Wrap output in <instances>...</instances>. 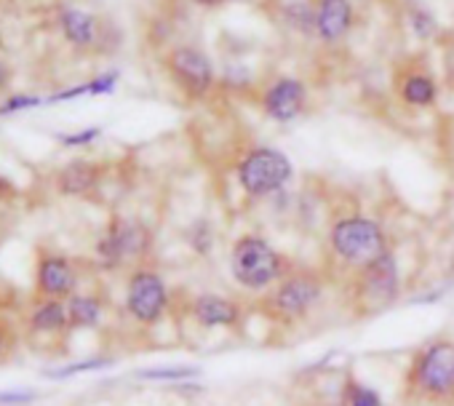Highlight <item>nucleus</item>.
Listing matches in <instances>:
<instances>
[{
	"label": "nucleus",
	"mask_w": 454,
	"mask_h": 406,
	"mask_svg": "<svg viewBox=\"0 0 454 406\" xmlns=\"http://www.w3.org/2000/svg\"><path fill=\"white\" fill-rule=\"evenodd\" d=\"M38 398L35 390H0V406H22Z\"/></svg>",
	"instance_id": "nucleus-27"
},
{
	"label": "nucleus",
	"mask_w": 454,
	"mask_h": 406,
	"mask_svg": "<svg viewBox=\"0 0 454 406\" xmlns=\"http://www.w3.org/2000/svg\"><path fill=\"white\" fill-rule=\"evenodd\" d=\"M329 249L337 262L350 268L353 273L390 252L385 228L364 215H345L334 220L329 228Z\"/></svg>",
	"instance_id": "nucleus-3"
},
{
	"label": "nucleus",
	"mask_w": 454,
	"mask_h": 406,
	"mask_svg": "<svg viewBox=\"0 0 454 406\" xmlns=\"http://www.w3.org/2000/svg\"><path fill=\"white\" fill-rule=\"evenodd\" d=\"M30 326L46 334H57L62 329L70 326V313H67V302L65 300H46L38 308H33L30 316Z\"/></svg>",
	"instance_id": "nucleus-17"
},
{
	"label": "nucleus",
	"mask_w": 454,
	"mask_h": 406,
	"mask_svg": "<svg viewBox=\"0 0 454 406\" xmlns=\"http://www.w3.org/2000/svg\"><path fill=\"white\" fill-rule=\"evenodd\" d=\"M35 281H38V292L46 300H70L75 294L78 276H75V268H73V262L67 257L46 254L38 262Z\"/></svg>",
	"instance_id": "nucleus-12"
},
{
	"label": "nucleus",
	"mask_w": 454,
	"mask_h": 406,
	"mask_svg": "<svg viewBox=\"0 0 454 406\" xmlns=\"http://www.w3.org/2000/svg\"><path fill=\"white\" fill-rule=\"evenodd\" d=\"M239 187L249 198H268L281 192L292 176L294 166L286 152L276 147H252L241 160H239Z\"/></svg>",
	"instance_id": "nucleus-6"
},
{
	"label": "nucleus",
	"mask_w": 454,
	"mask_h": 406,
	"mask_svg": "<svg viewBox=\"0 0 454 406\" xmlns=\"http://www.w3.org/2000/svg\"><path fill=\"white\" fill-rule=\"evenodd\" d=\"M70 326L75 329H94L105 316V302L97 294H73L67 300Z\"/></svg>",
	"instance_id": "nucleus-16"
},
{
	"label": "nucleus",
	"mask_w": 454,
	"mask_h": 406,
	"mask_svg": "<svg viewBox=\"0 0 454 406\" xmlns=\"http://www.w3.org/2000/svg\"><path fill=\"white\" fill-rule=\"evenodd\" d=\"M326 281L313 268H292L268 294L265 308L286 324L308 318L324 300Z\"/></svg>",
	"instance_id": "nucleus-5"
},
{
	"label": "nucleus",
	"mask_w": 454,
	"mask_h": 406,
	"mask_svg": "<svg viewBox=\"0 0 454 406\" xmlns=\"http://www.w3.org/2000/svg\"><path fill=\"white\" fill-rule=\"evenodd\" d=\"M153 249V233L137 220H113L105 236L97 241V257L105 270L142 262Z\"/></svg>",
	"instance_id": "nucleus-7"
},
{
	"label": "nucleus",
	"mask_w": 454,
	"mask_h": 406,
	"mask_svg": "<svg viewBox=\"0 0 454 406\" xmlns=\"http://www.w3.org/2000/svg\"><path fill=\"white\" fill-rule=\"evenodd\" d=\"M99 137H102V129L91 126V129H83V131H75V134H59L57 142L62 147H86V144H91Z\"/></svg>",
	"instance_id": "nucleus-24"
},
{
	"label": "nucleus",
	"mask_w": 454,
	"mask_h": 406,
	"mask_svg": "<svg viewBox=\"0 0 454 406\" xmlns=\"http://www.w3.org/2000/svg\"><path fill=\"white\" fill-rule=\"evenodd\" d=\"M198 374H200L198 366H155V369H139L134 377L145 382H182Z\"/></svg>",
	"instance_id": "nucleus-20"
},
{
	"label": "nucleus",
	"mask_w": 454,
	"mask_h": 406,
	"mask_svg": "<svg viewBox=\"0 0 454 406\" xmlns=\"http://www.w3.org/2000/svg\"><path fill=\"white\" fill-rule=\"evenodd\" d=\"M57 22H59L65 41L73 49H91V46H97V41L102 35L99 20L83 9H75V6H62L57 14Z\"/></svg>",
	"instance_id": "nucleus-13"
},
{
	"label": "nucleus",
	"mask_w": 454,
	"mask_h": 406,
	"mask_svg": "<svg viewBox=\"0 0 454 406\" xmlns=\"http://www.w3.org/2000/svg\"><path fill=\"white\" fill-rule=\"evenodd\" d=\"M0 49H4V35H0Z\"/></svg>",
	"instance_id": "nucleus-31"
},
{
	"label": "nucleus",
	"mask_w": 454,
	"mask_h": 406,
	"mask_svg": "<svg viewBox=\"0 0 454 406\" xmlns=\"http://www.w3.org/2000/svg\"><path fill=\"white\" fill-rule=\"evenodd\" d=\"M171 292L166 278L153 268L131 270L126 281V313L139 326H155L168 313Z\"/></svg>",
	"instance_id": "nucleus-8"
},
{
	"label": "nucleus",
	"mask_w": 454,
	"mask_h": 406,
	"mask_svg": "<svg viewBox=\"0 0 454 406\" xmlns=\"http://www.w3.org/2000/svg\"><path fill=\"white\" fill-rule=\"evenodd\" d=\"M340 401H342V406H385L382 395H380L372 385L361 382V379L353 377V374L345 377Z\"/></svg>",
	"instance_id": "nucleus-19"
},
{
	"label": "nucleus",
	"mask_w": 454,
	"mask_h": 406,
	"mask_svg": "<svg viewBox=\"0 0 454 406\" xmlns=\"http://www.w3.org/2000/svg\"><path fill=\"white\" fill-rule=\"evenodd\" d=\"M403 393L411 401L430 406H454V340L435 337L414 350L406 374Z\"/></svg>",
	"instance_id": "nucleus-1"
},
{
	"label": "nucleus",
	"mask_w": 454,
	"mask_h": 406,
	"mask_svg": "<svg viewBox=\"0 0 454 406\" xmlns=\"http://www.w3.org/2000/svg\"><path fill=\"white\" fill-rule=\"evenodd\" d=\"M115 86H118V70L102 73V75H97L94 81H89L91 97H107V94L115 91Z\"/></svg>",
	"instance_id": "nucleus-26"
},
{
	"label": "nucleus",
	"mask_w": 454,
	"mask_h": 406,
	"mask_svg": "<svg viewBox=\"0 0 454 406\" xmlns=\"http://www.w3.org/2000/svg\"><path fill=\"white\" fill-rule=\"evenodd\" d=\"M350 305L358 316H377L401 297V268L393 252L350 276Z\"/></svg>",
	"instance_id": "nucleus-4"
},
{
	"label": "nucleus",
	"mask_w": 454,
	"mask_h": 406,
	"mask_svg": "<svg viewBox=\"0 0 454 406\" xmlns=\"http://www.w3.org/2000/svg\"><path fill=\"white\" fill-rule=\"evenodd\" d=\"M9 81H12V67L4 59H0V89L9 86Z\"/></svg>",
	"instance_id": "nucleus-28"
},
{
	"label": "nucleus",
	"mask_w": 454,
	"mask_h": 406,
	"mask_svg": "<svg viewBox=\"0 0 454 406\" xmlns=\"http://www.w3.org/2000/svg\"><path fill=\"white\" fill-rule=\"evenodd\" d=\"M409 22H411L414 33H417L419 38H430V35L435 33V20H433L427 12H422V9H411V12H409Z\"/></svg>",
	"instance_id": "nucleus-25"
},
{
	"label": "nucleus",
	"mask_w": 454,
	"mask_h": 406,
	"mask_svg": "<svg viewBox=\"0 0 454 406\" xmlns=\"http://www.w3.org/2000/svg\"><path fill=\"white\" fill-rule=\"evenodd\" d=\"M46 99L35 97V94H14V97H6V102L0 105V118H6L12 113H22V110H33L38 105H43Z\"/></svg>",
	"instance_id": "nucleus-23"
},
{
	"label": "nucleus",
	"mask_w": 454,
	"mask_h": 406,
	"mask_svg": "<svg viewBox=\"0 0 454 406\" xmlns=\"http://www.w3.org/2000/svg\"><path fill=\"white\" fill-rule=\"evenodd\" d=\"M6 350H9V332L0 326V358L6 355Z\"/></svg>",
	"instance_id": "nucleus-29"
},
{
	"label": "nucleus",
	"mask_w": 454,
	"mask_h": 406,
	"mask_svg": "<svg viewBox=\"0 0 454 406\" xmlns=\"http://www.w3.org/2000/svg\"><path fill=\"white\" fill-rule=\"evenodd\" d=\"M99 179H102V168L94 160L75 158L67 166H62V171L57 174V187L62 195H86L99 184Z\"/></svg>",
	"instance_id": "nucleus-15"
},
{
	"label": "nucleus",
	"mask_w": 454,
	"mask_h": 406,
	"mask_svg": "<svg viewBox=\"0 0 454 406\" xmlns=\"http://www.w3.org/2000/svg\"><path fill=\"white\" fill-rule=\"evenodd\" d=\"M214 228L206 220H198L190 225L187 230V246L198 254V257H208L214 252Z\"/></svg>",
	"instance_id": "nucleus-21"
},
{
	"label": "nucleus",
	"mask_w": 454,
	"mask_h": 406,
	"mask_svg": "<svg viewBox=\"0 0 454 406\" xmlns=\"http://www.w3.org/2000/svg\"><path fill=\"white\" fill-rule=\"evenodd\" d=\"M171 78L190 99H203L214 86V67L200 49L179 46L166 59Z\"/></svg>",
	"instance_id": "nucleus-9"
},
{
	"label": "nucleus",
	"mask_w": 454,
	"mask_h": 406,
	"mask_svg": "<svg viewBox=\"0 0 454 406\" xmlns=\"http://www.w3.org/2000/svg\"><path fill=\"white\" fill-rule=\"evenodd\" d=\"M198 6H206V9H216V6H222V4H227V0H195Z\"/></svg>",
	"instance_id": "nucleus-30"
},
{
	"label": "nucleus",
	"mask_w": 454,
	"mask_h": 406,
	"mask_svg": "<svg viewBox=\"0 0 454 406\" xmlns=\"http://www.w3.org/2000/svg\"><path fill=\"white\" fill-rule=\"evenodd\" d=\"M308 102V86L297 78H278L262 94V110L276 123H292L300 118Z\"/></svg>",
	"instance_id": "nucleus-11"
},
{
	"label": "nucleus",
	"mask_w": 454,
	"mask_h": 406,
	"mask_svg": "<svg viewBox=\"0 0 454 406\" xmlns=\"http://www.w3.org/2000/svg\"><path fill=\"white\" fill-rule=\"evenodd\" d=\"M353 25L350 0H318L316 9V35L324 43H337L348 35Z\"/></svg>",
	"instance_id": "nucleus-14"
},
{
	"label": "nucleus",
	"mask_w": 454,
	"mask_h": 406,
	"mask_svg": "<svg viewBox=\"0 0 454 406\" xmlns=\"http://www.w3.org/2000/svg\"><path fill=\"white\" fill-rule=\"evenodd\" d=\"M110 366H113V358H86V361H73L67 366L51 369L46 377H51V379H67V377H75V374H83V371H102V369H110Z\"/></svg>",
	"instance_id": "nucleus-22"
},
{
	"label": "nucleus",
	"mask_w": 454,
	"mask_h": 406,
	"mask_svg": "<svg viewBox=\"0 0 454 406\" xmlns=\"http://www.w3.org/2000/svg\"><path fill=\"white\" fill-rule=\"evenodd\" d=\"M401 99L411 107H430L435 105V97H438V86L430 75L425 73H409L403 81H401V89H398Z\"/></svg>",
	"instance_id": "nucleus-18"
},
{
	"label": "nucleus",
	"mask_w": 454,
	"mask_h": 406,
	"mask_svg": "<svg viewBox=\"0 0 454 406\" xmlns=\"http://www.w3.org/2000/svg\"><path fill=\"white\" fill-rule=\"evenodd\" d=\"M231 276L233 281L254 294H268L294 265L281 254L265 236L244 233L231 246Z\"/></svg>",
	"instance_id": "nucleus-2"
},
{
	"label": "nucleus",
	"mask_w": 454,
	"mask_h": 406,
	"mask_svg": "<svg viewBox=\"0 0 454 406\" xmlns=\"http://www.w3.org/2000/svg\"><path fill=\"white\" fill-rule=\"evenodd\" d=\"M190 318L200 329H236L244 321V305L233 297L203 292L190 302Z\"/></svg>",
	"instance_id": "nucleus-10"
}]
</instances>
